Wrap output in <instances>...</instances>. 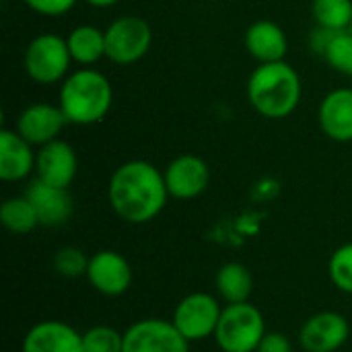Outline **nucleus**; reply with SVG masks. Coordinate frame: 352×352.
Masks as SVG:
<instances>
[{"mask_svg": "<svg viewBox=\"0 0 352 352\" xmlns=\"http://www.w3.org/2000/svg\"><path fill=\"white\" fill-rule=\"evenodd\" d=\"M68 50L72 62L91 68L99 60L105 58V29L95 25H76L68 35Z\"/></svg>", "mask_w": 352, "mask_h": 352, "instance_id": "aec40b11", "label": "nucleus"}, {"mask_svg": "<svg viewBox=\"0 0 352 352\" xmlns=\"http://www.w3.org/2000/svg\"><path fill=\"white\" fill-rule=\"evenodd\" d=\"M221 314L223 307L214 295L192 293L175 305L171 322L188 342H200L214 336Z\"/></svg>", "mask_w": 352, "mask_h": 352, "instance_id": "0eeeda50", "label": "nucleus"}, {"mask_svg": "<svg viewBox=\"0 0 352 352\" xmlns=\"http://www.w3.org/2000/svg\"><path fill=\"white\" fill-rule=\"evenodd\" d=\"M85 352H122L124 334L111 326H93L82 334Z\"/></svg>", "mask_w": 352, "mask_h": 352, "instance_id": "b1692460", "label": "nucleus"}, {"mask_svg": "<svg viewBox=\"0 0 352 352\" xmlns=\"http://www.w3.org/2000/svg\"><path fill=\"white\" fill-rule=\"evenodd\" d=\"M167 192L175 200L198 198L210 182V169L198 155H179L163 171Z\"/></svg>", "mask_w": 352, "mask_h": 352, "instance_id": "f8f14e48", "label": "nucleus"}, {"mask_svg": "<svg viewBox=\"0 0 352 352\" xmlns=\"http://www.w3.org/2000/svg\"><path fill=\"white\" fill-rule=\"evenodd\" d=\"M349 336L351 326L342 314L320 311L303 324L299 344L305 352H336L346 344Z\"/></svg>", "mask_w": 352, "mask_h": 352, "instance_id": "9d476101", "label": "nucleus"}, {"mask_svg": "<svg viewBox=\"0 0 352 352\" xmlns=\"http://www.w3.org/2000/svg\"><path fill=\"white\" fill-rule=\"evenodd\" d=\"M248 99L266 120L289 118L301 101V76L287 60L258 64L248 78Z\"/></svg>", "mask_w": 352, "mask_h": 352, "instance_id": "f03ea898", "label": "nucleus"}, {"mask_svg": "<svg viewBox=\"0 0 352 352\" xmlns=\"http://www.w3.org/2000/svg\"><path fill=\"white\" fill-rule=\"evenodd\" d=\"M322 132L336 142L352 140V89L342 87L330 91L318 109Z\"/></svg>", "mask_w": 352, "mask_h": 352, "instance_id": "a211bd4d", "label": "nucleus"}, {"mask_svg": "<svg viewBox=\"0 0 352 352\" xmlns=\"http://www.w3.org/2000/svg\"><path fill=\"white\" fill-rule=\"evenodd\" d=\"M243 43L248 54L258 64L280 62L289 52V39L285 29L270 19H260L252 23L245 31Z\"/></svg>", "mask_w": 352, "mask_h": 352, "instance_id": "f3484780", "label": "nucleus"}, {"mask_svg": "<svg viewBox=\"0 0 352 352\" xmlns=\"http://www.w3.org/2000/svg\"><path fill=\"white\" fill-rule=\"evenodd\" d=\"M132 266L130 262L113 250H101L89 258L87 280L89 285L105 297H122L132 287Z\"/></svg>", "mask_w": 352, "mask_h": 352, "instance_id": "1a4fd4ad", "label": "nucleus"}, {"mask_svg": "<svg viewBox=\"0 0 352 352\" xmlns=\"http://www.w3.org/2000/svg\"><path fill=\"white\" fill-rule=\"evenodd\" d=\"M217 293L219 297L229 303H243L250 301V295L254 291V278L248 266L239 262H227L219 268L217 278Z\"/></svg>", "mask_w": 352, "mask_h": 352, "instance_id": "412c9836", "label": "nucleus"}, {"mask_svg": "<svg viewBox=\"0 0 352 352\" xmlns=\"http://www.w3.org/2000/svg\"><path fill=\"white\" fill-rule=\"evenodd\" d=\"M85 2L95 8H109V6H116L120 0H85Z\"/></svg>", "mask_w": 352, "mask_h": 352, "instance_id": "c85d7f7f", "label": "nucleus"}, {"mask_svg": "<svg viewBox=\"0 0 352 352\" xmlns=\"http://www.w3.org/2000/svg\"><path fill=\"white\" fill-rule=\"evenodd\" d=\"M351 31H352V25H351Z\"/></svg>", "mask_w": 352, "mask_h": 352, "instance_id": "c756f323", "label": "nucleus"}, {"mask_svg": "<svg viewBox=\"0 0 352 352\" xmlns=\"http://www.w3.org/2000/svg\"><path fill=\"white\" fill-rule=\"evenodd\" d=\"M153 45V27L138 14H124L105 29V58L118 66L142 60Z\"/></svg>", "mask_w": 352, "mask_h": 352, "instance_id": "423d86ee", "label": "nucleus"}, {"mask_svg": "<svg viewBox=\"0 0 352 352\" xmlns=\"http://www.w3.org/2000/svg\"><path fill=\"white\" fill-rule=\"evenodd\" d=\"M163 171L142 159L122 163L109 177L107 200L111 210L126 223L144 225L157 219L169 200Z\"/></svg>", "mask_w": 352, "mask_h": 352, "instance_id": "f257e3e1", "label": "nucleus"}, {"mask_svg": "<svg viewBox=\"0 0 352 352\" xmlns=\"http://www.w3.org/2000/svg\"><path fill=\"white\" fill-rule=\"evenodd\" d=\"M311 47L340 74L352 78V31H328L318 27L311 33Z\"/></svg>", "mask_w": 352, "mask_h": 352, "instance_id": "6ab92c4d", "label": "nucleus"}, {"mask_svg": "<svg viewBox=\"0 0 352 352\" xmlns=\"http://www.w3.org/2000/svg\"><path fill=\"white\" fill-rule=\"evenodd\" d=\"M256 352H293V342L287 334L266 332V336L262 338Z\"/></svg>", "mask_w": 352, "mask_h": 352, "instance_id": "cd10ccee", "label": "nucleus"}, {"mask_svg": "<svg viewBox=\"0 0 352 352\" xmlns=\"http://www.w3.org/2000/svg\"><path fill=\"white\" fill-rule=\"evenodd\" d=\"M0 223L14 235H27L39 227V217L27 196H12L0 206Z\"/></svg>", "mask_w": 352, "mask_h": 352, "instance_id": "4be33fe9", "label": "nucleus"}, {"mask_svg": "<svg viewBox=\"0 0 352 352\" xmlns=\"http://www.w3.org/2000/svg\"><path fill=\"white\" fill-rule=\"evenodd\" d=\"M21 352H85L82 334L66 322L43 320L27 330Z\"/></svg>", "mask_w": 352, "mask_h": 352, "instance_id": "4468645a", "label": "nucleus"}, {"mask_svg": "<svg viewBox=\"0 0 352 352\" xmlns=\"http://www.w3.org/2000/svg\"><path fill=\"white\" fill-rule=\"evenodd\" d=\"M316 25L328 31H346L352 25V0H314Z\"/></svg>", "mask_w": 352, "mask_h": 352, "instance_id": "5701e85b", "label": "nucleus"}, {"mask_svg": "<svg viewBox=\"0 0 352 352\" xmlns=\"http://www.w3.org/2000/svg\"><path fill=\"white\" fill-rule=\"evenodd\" d=\"M33 12L43 16H62L74 8L78 0H23Z\"/></svg>", "mask_w": 352, "mask_h": 352, "instance_id": "bb28decb", "label": "nucleus"}, {"mask_svg": "<svg viewBox=\"0 0 352 352\" xmlns=\"http://www.w3.org/2000/svg\"><path fill=\"white\" fill-rule=\"evenodd\" d=\"M328 274L334 287L346 295H352V243L340 245L328 262Z\"/></svg>", "mask_w": 352, "mask_h": 352, "instance_id": "393cba45", "label": "nucleus"}, {"mask_svg": "<svg viewBox=\"0 0 352 352\" xmlns=\"http://www.w3.org/2000/svg\"><path fill=\"white\" fill-rule=\"evenodd\" d=\"M25 196L31 200L41 227H60L72 217L74 206L66 188H56L35 177L29 182Z\"/></svg>", "mask_w": 352, "mask_h": 352, "instance_id": "2eb2a0df", "label": "nucleus"}, {"mask_svg": "<svg viewBox=\"0 0 352 352\" xmlns=\"http://www.w3.org/2000/svg\"><path fill=\"white\" fill-rule=\"evenodd\" d=\"M58 105L68 124L93 126L105 120L113 105V87L109 78L97 68H78L70 72L58 93Z\"/></svg>", "mask_w": 352, "mask_h": 352, "instance_id": "7ed1b4c3", "label": "nucleus"}, {"mask_svg": "<svg viewBox=\"0 0 352 352\" xmlns=\"http://www.w3.org/2000/svg\"><path fill=\"white\" fill-rule=\"evenodd\" d=\"M68 120L58 103H31L19 113L14 130L27 142L39 148L52 140H58Z\"/></svg>", "mask_w": 352, "mask_h": 352, "instance_id": "9b49d317", "label": "nucleus"}, {"mask_svg": "<svg viewBox=\"0 0 352 352\" xmlns=\"http://www.w3.org/2000/svg\"><path fill=\"white\" fill-rule=\"evenodd\" d=\"M89 258L82 250L66 245L60 248L54 256V270L62 276V278H80L87 276V268H89Z\"/></svg>", "mask_w": 352, "mask_h": 352, "instance_id": "a878e982", "label": "nucleus"}, {"mask_svg": "<svg viewBox=\"0 0 352 352\" xmlns=\"http://www.w3.org/2000/svg\"><path fill=\"white\" fill-rule=\"evenodd\" d=\"M37 151L16 130L2 128L0 132V177L2 182H21L35 171Z\"/></svg>", "mask_w": 352, "mask_h": 352, "instance_id": "dca6fc26", "label": "nucleus"}, {"mask_svg": "<svg viewBox=\"0 0 352 352\" xmlns=\"http://www.w3.org/2000/svg\"><path fill=\"white\" fill-rule=\"evenodd\" d=\"M70 64L68 41L58 33H39L25 47L23 66L27 76L37 85L62 82L70 74Z\"/></svg>", "mask_w": 352, "mask_h": 352, "instance_id": "39448f33", "label": "nucleus"}, {"mask_svg": "<svg viewBox=\"0 0 352 352\" xmlns=\"http://www.w3.org/2000/svg\"><path fill=\"white\" fill-rule=\"evenodd\" d=\"M266 336L264 314L252 305L229 303L223 307L221 322L214 332V340L223 352H256L262 338Z\"/></svg>", "mask_w": 352, "mask_h": 352, "instance_id": "20e7f679", "label": "nucleus"}, {"mask_svg": "<svg viewBox=\"0 0 352 352\" xmlns=\"http://www.w3.org/2000/svg\"><path fill=\"white\" fill-rule=\"evenodd\" d=\"M190 344L171 320L148 318L134 322L124 332L122 352H190Z\"/></svg>", "mask_w": 352, "mask_h": 352, "instance_id": "6e6552de", "label": "nucleus"}, {"mask_svg": "<svg viewBox=\"0 0 352 352\" xmlns=\"http://www.w3.org/2000/svg\"><path fill=\"white\" fill-rule=\"evenodd\" d=\"M78 171V159L66 140H52L37 148L35 177L56 188H70Z\"/></svg>", "mask_w": 352, "mask_h": 352, "instance_id": "ddd939ff", "label": "nucleus"}]
</instances>
